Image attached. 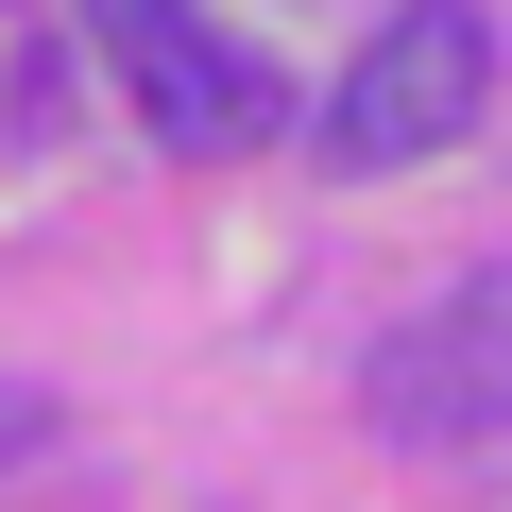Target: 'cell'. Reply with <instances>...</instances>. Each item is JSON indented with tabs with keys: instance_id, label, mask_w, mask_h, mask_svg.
Masks as SVG:
<instances>
[{
	"instance_id": "cell-1",
	"label": "cell",
	"mask_w": 512,
	"mask_h": 512,
	"mask_svg": "<svg viewBox=\"0 0 512 512\" xmlns=\"http://www.w3.org/2000/svg\"><path fill=\"white\" fill-rule=\"evenodd\" d=\"M478 103H495V35L461 0H410V18H376L359 69L325 86V154L342 171H427L444 137H478Z\"/></svg>"
},
{
	"instance_id": "cell-2",
	"label": "cell",
	"mask_w": 512,
	"mask_h": 512,
	"mask_svg": "<svg viewBox=\"0 0 512 512\" xmlns=\"http://www.w3.org/2000/svg\"><path fill=\"white\" fill-rule=\"evenodd\" d=\"M376 427L393 444H512V256H478L444 308H410L376 342Z\"/></svg>"
},
{
	"instance_id": "cell-3",
	"label": "cell",
	"mask_w": 512,
	"mask_h": 512,
	"mask_svg": "<svg viewBox=\"0 0 512 512\" xmlns=\"http://www.w3.org/2000/svg\"><path fill=\"white\" fill-rule=\"evenodd\" d=\"M86 35H103V69L137 86V120H154L171 154H239V137H274V69H256L239 35H205L188 0H86Z\"/></svg>"
}]
</instances>
